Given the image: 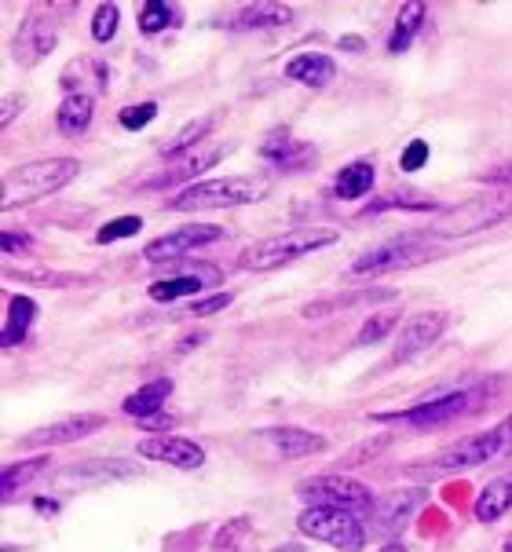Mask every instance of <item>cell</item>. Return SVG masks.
<instances>
[{
	"instance_id": "38",
	"label": "cell",
	"mask_w": 512,
	"mask_h": 552,
	"mask_svg": "<svg viewBox=\"0 0 512 552\" xmlns=\"http://www.w3.org/2000/svg\"><path fill=\"white\" fill-rule=\"evenodd\" d=\"M99 472H114V476H132L136 468L128 461H85V465L74 468V476H99Z\"/></svg>"
},
{
	"instance_id": "21",
	"label": "cell",
	"mask_w": 512,
	"mask_h": 552,
	"mask_svg": "<svg viewBox=\"0 0 512 552\" xmlns=\"http://www.w3.org/2000/svg\"><path fill=\"white\" fill-rule=\"evenodd\" d=\"M388 209H406V213H443V205L436 198H428V194H417L410 187H399V191H388L381 198L366 205L363 216H377V213H388Z\"/></svg>"
},
{
	"instance_id": "39",
	"label": "cell",
	"mask_w": 512,
	"mask_h": 552,
	"mask_svg": "<svg viewBox=\"0 0 512 552\" xmlns=\"http://www.w3.org/2000/svg\"><path fill=\"white\" fill-rule=\"evenodd\" d=\"M425 161H428V143L425 139H414V143H406L403 158H399V169L417 172V169H425Z\"/></svg>"
},
{
	"instance_id": "42",
	"label": "cell",
	"mask_w": 512,
	"mask_h": 552,
	"mask_svg": "<svg viewBox=\"0 0 512 552\" xmlns=\"http://www.w3.org/2000/svg\"><path fill=\"white\" fill-rule=\"evenodd\" d=\"M143 432H154V436H161V432H169L172 425H176V417L172 414H150V417H143V421H136Z\"/></svg>"
},
{
	"instance_id": "33",
	"label": "cell",
	"mask_w": 512,
	"mask_h": 552,
	"mask_svg": "<svg viewBox=\"0 0 512 552\" xmlns=\"http://www.w3.org/2000/svg\"><path fill=\"white\" fill-rule=\"evenodd\" d=\"M44 465H48V457H33V461H19V465L4 468V476H0V498H11V494H15L26 479L37 476Z\"/></svg>"
},
{
	"instance_id": "46",
	"label": "cell",
	"mask_w": 512,
	"mask_h": 552,
	"mask_svg": "<svg viewBox=\"0 0 512 552\" xmlns=\"http://www.w3.org/2000/svg\"><path fill=\"white\" fill-rule=\"evenodd\" d=\"M33 505H37V509L44 512V516H52L55 512V501H48V498H41V501H33Z\"/></svg>"
},
{
	"instance_id": "18",
	"label": "cell",
	"mask_w": 512,
	"mask_h": 552,
	"mask_svg": "<svg viewBox=\"0 0 512 552\" xmlns=\"http://www.w3.org/2000/svg\"><path fill=\"white\" fill-rule=\"evenodd\" d=\"M59 85L66 88V96L99 99L107 92V63H99V59H74L63 70V81Z\"/></svg>"
},
{
	"instance_id": "28",
	"label": "cell",
	"mask_w": 512,
	"mask_h": 552,
	"mask_svg": "<svg viewBox=\"0 0 512 552\" xmlns=\"http://www.w3.org/2000/svg\"><path fill=\"white\" fill-rule=\"evenodd\" d=\"M209 282H216V278H202V275L161 278V282L150 286V300H158V304H172V300H180V297H194V293H202Z\"/></svg>"
},
{
	"instance_id": "29",
	"label": "cell",
	"mask_w": 512,
	"mask_h": 552,
	"mask_svg": "<svg viewBox=\"0 0 512 552\" xmlns=\"http://www.w3.org/2000/svg\"><path fill=\"white\" fill-rule=\"evenodd\" d=\"M428 15V4H403L399 15H395V30H392V52H406L410 41H414V33L421 30V22Z\"/></svg>"
},
{
	"instance_id": "8",
	"label": "cell",
	"mask_w": 512,
	"mask_h": 552,
	"mask_svg": "<svg viewBox=\"0 0 512 552\" xmlns=\"http://www.w3.org/2000/svg\"><path fill=\"white\" fill-rule=\"evenodd\" d=\"M300 498L311 505H326V509H348V512H370L374 509V494L366 483L348 476H311L300 483Z\"/></svg>"
},
{
	"instance_id": "34",
	"label": "cell",
	"mask_w": 512,
	"mask_h": 552,
	"mask_svg": "<svg viewBox=\"0 0 512 552\" xmlns=\"http://www.w3.org/2000/svg\"><path fill=\"white\" fill-rule=\"evenodd\" d=\"M118 22H121V11L114 4H99L92 11V41L96 44H110L114 33H118Z\"/></svg>"
},
{
	"instance_id": "10",
	"label": "cell",
	"mask_w": 512,
	"mask_h": 552,
	"mask_svg": "<svg viewBox=\"0 0 512 552\" xmlns=\"http://www.w3.org/2000/svg\"><path fill=\"white\" fill-rule=\"evenodd\" d=\"M220 234L224 231H220L216 223H183V227H176V231L154 238V242L143 249V256H147L150 264H169V260H180V256H187V253H194V249H202V245L216 242Z\"/></svg>"
},
{
	"instance_id": "41",
	"label": "cell",
	"mask_w": 512,
	"mask_h": 552,
	"mask_svg": "<svg viewBox=\"0 0 512 552\" xmlns=\"http://www.w3.org/2000/svg\"><path fill=\"white\" fill-rule=\"evenodd\" d=\"M30 245H33L30 234H19V231H4V234H0V249H4V253H8V256L26 253Z\"/></svg>"
},
{
	"instance_id": "36",
	"label": "cell",
	"mask_w": 512,
	"mask_h": 552,
	"mask_svg": "<svg viewBox=\"0 0 512 552\" xmlns=\"http://www.w3.org/2000/svg\"><path fill=\"white\" fill-rule=\"evenodd\" d=\"M395 322H399V308H388V311H377L374 319L366 322L363 330H359V344H377V340H384V333L395 330Z\"/></svg>"
},
{
	"instance_id": "44",
	"label": "cell",
	"mask_w": 512,
	"mask_h": 552,
	"mask_svg": "<svg viewBox=\"0 0 512 552\" xmlns=\"http://www.w3.org/2000/svg\"><path fill=\"white\" fill-rule=\"evenodd\" d=\"M19 110H22V96H8V103L0 110V128H11V121H15Z\"/></svg>"
},
{
	"instance_id": "12",
	"label": "cell",
	"mask_w": 512,
	"mask_h": 552,
	"mask_svg": "<svg viewBox=\"0 0 512 552\" xmlns=\"http://www.w3.org/2000/svg\"><path fill=\"white\" fill-rule=\"evenodd\" d=\"M260 158L278 172H297V169H311L315 158H319V150L297 139L289 128H271L267 139L260 143Z\"/></svg>"
},
{
	"instance_id": "2",
	"label": "cell",
	"mask_w": 512,
	"mask_h": 552,
	"mask_svg": "<svg viewBox=\"0 0 512 552\" xmlns=\"http://www.w3.org/2000/svg\"><path fill=\"white\" fill-rule=\"evenodd\" d=\"M341 234L333 227H300V231H286L278 238H267V242L249 245L246 253L238 256V267L242 271H278V267L293 264L300 256H311L333 245Z\"/></svg>"
},
{
	"instance_id": "25",
	"label": "cell",
	"mask_w": 512,
	"mask_h": 552,
	"mask_svg": "<svg viewBox=\"0 0 512 552\" xmlns=\"http://www.w3.org/2000/svg\"><path fill=\"white\" fill-rule=\"evenodd\" d=\"M96 117V99L92 96H63L59 110H55V125L63 136H81Z\"/></svg>"
},
{
	"instance_id": "3",
	"label": "cell",
	"mask_w": 512,
	"mask_h": 552,
	"mask_svg": "<svg viewBox=\"0 0 512 552\" xmlns=\"http://www.w3.org/2000/svg\"><path fill=\"white\" fill-rule=\"evenodd\" d=\"M267 183L260 176H220V180H198L169 198L172 213H198V209H235V205L260 202Z\"/></svg>"
},
{
	"instance_id": "11",
	"label": "cell",
	"mask_w": 512,
	"mask_h": 552,
	"mask_svg": "<svg viewBox=\"0 0 512 552\" xmlns=\"http://www.w3.org/2000/svg\"><path fill=\"white\" fill-rule=\"evenodd\" d=\"M55 41H59L55 22L48 19V15H41V11H30V15L19 22V30H15L11 55H15V63L19 66H37L44 55L55 52Z\"/></svg>"
},
{
	"instance_id": "19",
	"label": "cell",
	"mask_w": 512,
	"mask_h": 552,
	"mask_svg": "<svg viewBox=\"0 0 512 552\" xmlns=\"http://www.w3.org/2000/svg\"><path fill=\"white\" fill-rule=\"evenodd\" d=\"M286 77L308 88H326L337 77V66L326 52H300L286 63Z\"/></svg>"
},
{
	"instance_id": "15",
	"label": "cell",
	"mask_w": 512,
	"mask_h": 552,
	"mask_svg": "<svg viewBox=\"0 0 512 552\" xmlns=\"http://www.w3.org/2000/svg\"><path fill=\"white\" fill-rule=\"evenodd\" d=\"M103 425H107V417L103 414H77V417H66V421H55V425L33 428V432H26V436L19 439V446H26V450L37 446V450H44V446L77 443V439L99 432Z\"/></svg>"
},
{
	"instance_id": "26",
	"label": "cell",
	"mask_w": 512,
	"mask_h": 552,
	"mask_svg": "<svg viewBox=\"0 0 512 552\" xmlns=\"http://www.w3.org/2000/svg\"><path fill=\"white\" fill-rule=\"evenodd\" d=\"M33 319H37V304L30 297H11L8 322H4V333H0V348H19L26 333H30Z\"/></svg>"
},
{
	"instance_id": "22",
	"label": "cell",
	"mask_w": 512,
	"mask_h": 552,
	"mask_svg": "<svg viewBox=\"0 0 512 552\" xmlns=\"http://www.w3.org/2000/svg\"><path fill=\"white\" fill-rule=\"evenodd\" d=\"M286 22H293L289 4H246L235 11L231 26L235 30H271V26H286Z\"/></svg>"
},
{
	"instance_id": "47",
	"label": "cell",
	"mask_w": 512,
	"mask_h": 552,
	"mask_svg": "<svg viewBox=\"0 0 512 552\" xmlns=\"http://www.w3.org/2000/svg\"><path fill=\"white\" fill-rule=\"evenodd\" d=\"M275 552H304V549H300V545H278Z\"/></svg>"
},
{
	"instance_id": "7",
	"label": "cell",
	"mask_w": 512,
	"mask_h": 552,
	"mask_svg": "<svg viewBox=\"0 0 512 552\" xmlns=\"http://www.w3.org/2000/svg\"><path fill=\"white\" fill-rule=\"evenodd\" d=\"M300 534H308L315 542H326L341 552H359L366 542L363 523L355 520V512L348 509H326V505H311L300 512L297 520Z\"/></svg>"
},
{
	"instance_id": "43",
	"label": "cell",
	"mask_w": 512,
	"mask_h": 552,
	"mask_svg": "<svg viewBox=\"0 0 512 552\" xmlns=\"http://www.w3.org/2000/svg\"><path fill=\"white\" fill-rule=\"evenodd\" d=\"M227 304H231V297H227V293H220V297H209V300H202V304L187 308V315H216V311H224Z\"/></svg>"
},
{
	"instance_id": "20",
	"label": "cell",
	"mask_w": 512,
	"mask_h": 552,
	"mask_svg": "<svg viewBox=\"0 0 512 552\" xmlns=\"http://www.w3.org/2000/svg\"><path fill=\"white\" fill-rule=\"evenodd\" d=\"M377 187V169L370 161H352L337 172L333 180V198L337 202H355V198H366V194Z\"/></svg>"
},
{
	"instance_id": "31",
	"label": "cell",
	"mask_w": 512,
	"mask_h": 552,
	"mask_svg": "<svg viewBox=\"0 0 512 552\" xmlns=\"http://www.w3.org/2000/svg\"><path fill=\"white\" fill-rule=\"evenodd\" d=\"M183 15L176 4H169V0H150V4H143L139 8V33H161V30H169V26H176Z\"/></svg>"
},
{
	"instance_id": "16",
	"label": "cell",
	"mask_w": 512,
	"mask_h": 552,
	"mask_svg": "<svg viewBox=\"0 0 512 552\" xmlns=\"http://www.w3.org/2000/svg\"><path fill=\"white\" fill-rule=\"evenodd\" d=\"M139 454L147 461H161L172 468H202L205 450L191 439H172V436H150L139 443Z\"/></svg>"
},
{
	"instance_id": "13",
	"label": "cell",
	"mask_w": 512,
	"mask_h": 552,
	"mask_svg": "<svg viewBox=\"0 0 512 552\" xmlns=\"http://www.w3.org/2000/svg\"><path fill=\"white\" fill-rule=\"evenodd\" d=\"M443 330H447V315H443V311H417L414 319H406L403 333L395 337L392 362L417 359L421 351H428L439 337H443Z\"/></svg>"
},
{
	"instance_id": "6",
	"label": "cell",
	"mask_w": 512,
	"mask_h": 552,
	"mask_svg": "<svg viewBox=\"0 0 512 552\" xmlns=\"http://www.w3.org/2000/svg\"><path fill=\"white\" fill-rule=\"evenodd\" d=\"M425 260H432V249L425 245V234H403V238H392V242H381L374 249L359 253L352 260V267H348V275L374 278V275H388V271L425 264Z\"/></svg>"
},
{
	"instance_id": "17",
	"label": "cell",
	"mask_w": 512,
	"mask_h": 552,
	"mask_svg": "<svg viewBox=\"0 0 512 552\" xmlns=\"http://www.w3.org/2000/svg\"><path fill=\"white\" fill-rule=\"evenodd\" d=\"M421 501H425V494H421V490H395V494H388L381 505L374 501L370 516H374L377 531L395 534L399 527H406V523L414 520V512H417V505H421Z\"/></svg>"
},
{
	"instance_id": "45",
	"label": "cell",
	"mask_w": 512,
	"mask_h": 552,
	"mask_svg": "<svg viewBox=\"0 0 512 552\" xmlns=\"http://www.w3.org/2000/svg\"><path fill=\"white\" fill-rule=\"evenodd\" d=\"M341 48H348V52H352V48L355 52H363L366 44H363V37H341Z\"/></svg>"
},
{
	"instance_id": "24",
	"label": "cell",
	"mask_w": 512,
	"mask_h": 552,
	"mask_svg": "<svg viewBox=\"0 0 512 552\" xmlns=\"http://www.w3.org/2000/svg\"><path fill=\"white\" fill-rule=\"evenodd\" d=\"M267 439L275 443L282 457H311L326 450V439L315 436V432H304V428H271Z\"/></svg>"
},
{
	"instance_id": "32",
	"label": "cell",
	"mask_w": 512,
	"mask_h": 552,
	"mask_svg": "<svg viewBox=\"0 0 512 552\" xmlns=\"http://www.w3.org/2000/svg\"><path fill=\"white\" fill-rule=\"evenodd\" d=\"M384 297H392L388 289L384 293H344V297H333V300H311V304H304L300 308V315L304 319H319V315H330V311H341V308H352V304H359V300H384Z\"/></svg>"
},
{
	"instance_id": "30",
	"label": "cell",
	"mask_w": 512,
	"mask_h": 552,
	"mask_svg": "<svg viewBox=\"0 0 512 552\" xmlns=\"http://www.w3.org/2000/svg\"><path fill=\"white\" fill-rule=\"evenodd\" d=\"M213 125H216V117H198V121H191V125L183 128V132H176L169 143H161V161H176L180 154H187L198 139H205L213 132Z\"/></svg>"
},
{
	"instance_id": "37",
	"label": "cell",
	"mask_w": 512,
	"mask_h": 552,
	"mask_svg": "<svg viewBox=\"0 0 512 552\" xmlns=\"http://www.w3.org/2000/svg\"><path fill=\"white\" fill-rule=\"evenodd\" d=\"M154 117H158V103L147 99V103H136V107L121 110L118 121H121V128H128V132H139V128H147Z\"/></svg>"
},
{
	"instance_id": "1",
	"label": "cell",
	"mask_w": 512,
	"mask_h": 552,
	"mask_svg": "<svg viewBox=\"0 0 512 552\" xmlns=\"http://www.w3.org/2000/svg\"><path fill=\"white\" fill-rule=\"evenodd\" d=\"M77 172H81V165L74 158H41L15 165L11 172H4V183H0V209L15 213L22 205L41 202L48 194L63 191Z\"/></svg>"
},
{
	"instance_id": "48",
	"label": "cell",
	"mask_w": 512,
	"mask_h": 552,
	"mask_svg": "<svg viewBox=\"0 0 512 552\" xmlns=\"http://www.w3.org/2000/svg\"><path fill=\"white\" fill-rule=\"evenodd\" d=\"M381 552H406V549H403V545H395V542H392V545H384Z\"/></svg>"
},
{
	"instance_id": "35",
	"label": "cell",
	"mask_w": 512,
	"mask_h": 552,
	"mask_svg": "<svg viewBox=\"0 0 512 552\" xmlns=\"http://www.w3.org/2000/svg\"><path fill=\"white\" fill-rule=\"evenodd\" d=\"M143 231V220L139 216H118V220H107L103 227L96 231V242L99 245H114L121 238H132V234Z\"/></svg>"
},
{
	"instance_id": "14",
	"label": "cell",
	"mask_w": 512,
	"mask_h": 552,
	"mask_svg": "<svg viewBox=\"0 0 512 552\" xmlns=\"http://www.w3.org/2000/svg\"><path fill=\"white\" fill-rule=\"evenodd\" d=\"M224 154H227V147H220V150H194V154H183V158H176V161H165V169L154 172V176H147V183H143V187H150V191L191 187V183H198V176H202L205 169H213V165L224 158Z\"/></svg>"
},
{
	"instance_id": "5",
	"label": "cell",
	"mask_w": 512,
	"mask_h": 552,
	"mask_svg": "<svg viewBox=\"0 0 512 552\" xmlns=\"http://www.w3.org/2000/svg\"><path fill=\"white\" fill-rule=\"evenodd\" d=\"M509 454V439H505V428H491V432H480L472 439H461L454 443L450 450H443L439 457L425 461V465H414L410 476L417 479H432V476H450V472H465V468H476V465H487L494 457H505Z\"/></svg>"
},
{
	"instance_id": "49",
	"label": "cell",
	"mask_w": 512,
	"mask_h": 552,
	"mask_svg": "<svg viewBox=\"0 0 512 552\" xmlns=\"http://www.w3.org/2000/svg\"><path fill=\"white\" fill-rule=\"evenodd\" d=\"M505 552H512V538H509V542H505Z\"/></svg>"
},
{
	"instance_id": "23",
	"label": "cell",
	"mask_w": 512,
	"mask_h": 552,
	"mask_svg": "<svg viewBox=\"0 0 512 552\" xmlns=\"http://www.w3.org/2000/svg\"><path fill=\"white\" fill-rule=\"evenodd\" d=\"M509 509H512V476H505V479H491V483L483 487V494L476 498V505H472V516L480 523H494V520H502Z\"/></svg>"
},
{
	"instance_id": "9",
	"label": "cell",
	"mask_w": 512,
	"mask_h": 552,
	"mask_svg": "<svg viewBox=\"0 0 512 552\" xmlns=\"http://www.w3.org/2000/svg\"><path fill=\"white\" fill-rule=\"evenodd\" d=\"M469 410H472V392H443V395H432V399H425V403L410 406V410L377 417V421L428 428V425H447V421H454V417H461V414H469Z\"/></svg>"
},
{
	"instance_id": "40",
	"label": "cell",
	"mask_w": 512,
	"mask_h": 552,
	"mask_svg": "<svg viewBox=\"0 0 512 552\" xmlns=\"http://www.w3.org/2000/svg\"><path fill=\"white\" fill-rule=\"evenodd\" d=\"M249 531V523L246 520H238V523H227L224 531H220V538L213 542L216 552H227V549H235L238 542H242V534Z\"/></svg>"
},
{
	"instance_id": "4",
	"label": "cell",
	"mask_w": 512,
	"mask_h": 552,
	"mask_svg": "<svg viewBox=\"0 0 512 552\" xmlns=\"http://www.w3.org/2000/svg\"><path fill=\"white\" fill-rule=\"evenodd\" d=\"M509 216H512V187H491V191L476 194V198L454 205V209H443L432 234H439V238H469V234H480L487 227H498Z\"/></svg>"
},
{
	"instance_id": "27",
	"label": "cell",
	"mask_w": 512,
	"mask_h": 552,
	"mask_svg": "<svg viewBox=\"0 0 512 552\" xmlns=\"http://www.w3.org/2000/svg\"><path fill=\"white\" fill-rule=\"evenodd\" d=\"M169 392H172V381H165V377L143 384L139 392H132L125 399V414L136 417V421H143V417H150V414H161V403L169 399Z\"/></svg>"
}]
</instances>
